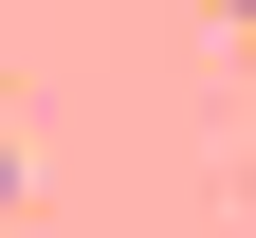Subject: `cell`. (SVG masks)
<instances>
[{"mask_svg":"<svg viewBox=\"0 0 256 238\" xmlns=\"http://www.w3.org/2000/svg\"><path fill=\"white\" fill-rule=\"evenodd\" d=\"M220 19H238V37H256V0H220Z\"/></svg>","mask_w":256,"mask_h":238,"instance_id":"cell-2","label":"cell"},{"mask_svg":"<svg viewBox=\"0 0 256 238\" xmlns=\"http://www.w3.org/2000/svg\"><path fill=\"white\" fill-rule=\"evenodd\" d=\"M0 201H18V147H0Z\"/></svg>","mask_w":256,"mask_h":238,"instance_id":"cell-1","label":"cell"}]
</instances>
